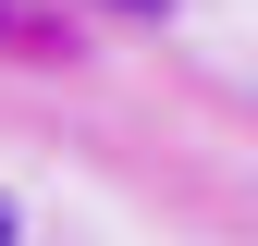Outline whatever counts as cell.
<instances>
[{
    "label": "cell",
    "mask_w": 258,
    "mask_h": 246,
    "mask_svg": "<svg viewBox=\"0 0 258 246\" xmlns=\"http://www.w3.org/2000/svg\"><path fill=\"white\" fill-rule=\"evenodd\" d=\"M0 246H25V222H13V197H0Z\"/></svg>",
    "instance_id": "obj_1"
},
{
    "label": "cell",
    "mask_w": 258,
    "mask_h": 246,
    "mask_svg": "<svg viewBox=\"0 0 258 246\" xmlns=\"http://www.w3.org/2000/svg\"><path fill=\"white\" fill-rule=\"evenodd\" d=\"M123 13H160V0H123Z\"/></svg>",
    "instance_id": "obj_2"
}]
</instances>
